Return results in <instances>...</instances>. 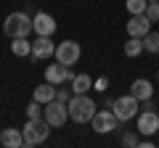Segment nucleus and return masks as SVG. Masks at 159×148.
<instances>
[{"label": "nucleus", "mask_w": 159, "mask_h": 148, "mask_svg": "<svg viewBox=\"0 0 159 148\" xmlns=\"http://www.w3.org/2000/svg\"><path fill=\"white\" fill-rule=\"evenodd\" d=\"M111 111H114V116H117L119 122H130L133 116H138V111H141V101H138L135 95H119V98H114L111 101Z\"/></svg>", "instance_id": "20e7f679"}, {"label": "nucleus", "mask_w": 159, "mask_h": 148, "mask_svg": "<svg viewBox=\"0 0 159 148\" xmlns=\"http://www.w3.org/2000/svg\"><path fill=\"white\" fill-rule=\"evenodd\" d=\"M143 111H138V116H135V127H138V132L141 135H157V130H159V114L154 111V103L151 101H143Z\"/></svg>", "instance_id": "39448f33"}, {"label": "nucleus", "mask_w": 159, "mask_h": 148, "mask_svg": "<svg viewBox=\"0 0 159 148\" xmlns=\"http://www.w3.org/2000/svg\"><path fill=\"white\" fill-rule=\"evenodd\" d=\"M32 24H34V32L40 34V37H53V32H56V19L51 16V13H45V11H37L32 16Z\"/></svg>", "instance_id": "9d476101"}, {"label": "nucleus", "mask_w": 159, "mask_h": 148, "mask_svg": "<svg viewBox=\"0 0 159 148\" xmlns=\"http://www.w3.org/2000/svg\"><path fill=\"white\" fill-rule=\"evenodd\" d=\"M146 6H148V0H125V8L127 13H146Z\"/></svg>", "instance_id": "412c9836"}, {"label": "nucleus", "mask_w": 159, "mask_h": 148, "mask_svg": "<svg viewBox=\"0 0 159 148\" xmlns=\"http://www.w3.org/2000/svg\"><path fill=\"white\" fill-rule=\"evenodd\" d=\"M11 53L19 56V58L32 56V42H29V37H16V40H11Z\"/></svg>", "instance_id": "dca6fc26"}, {"label": "nucleus", "mask_w": 159, "mask_h": 148, "mask_svg": "<svg viewBox=\"0 0 159 148\" xmlns=\"http://www.w3.org/2000/svg\"><path fill=\"white\" fill-rule=\"evenodd\" d=\"M148 3H159V0H148Z\"/></svg>", "instance_id": "a878e982"}, {"label": "nucleus", "mask_w": 159, "mask_h": 148, "mask_svg": "<svg viewBox=\"0 0 159 148\" xmlns=\"http://www.w3.org/2000/svg\"><path fill=\"white\" fill-rule=\"evenodd\" d=\"M96 111H98V106H96V101H93L88 93H74L72 98H69V119L72 122H77V124H85V122H90L93 116H96Z\"/></svg>", "instance_id": "f257e3e1"}, {"label": "nucleus", "mask_w": 159, "mask_h": 148, "mask_svg": "<svg viewBox=\"0 0 159 148\" xmlns=\"http://www.w3.org/2000/svg\"><path fill=\"white\" fill-rule=\"evenodd\" d=\"M93 87V80H90V74H74V80H72V93H90Z\"/></svg>", "instance_id": "f3484780"}, {"label": "nucleus", "mask_w": 159, "mask_h": 148, "mask_svg": "<svg viewBox=\"0 0 159 148\" xmlns=\"http://www.w3.org/2000/svg\"><path fill=\"white\" fill-rule=\"evenodd\" d=\"M43 111H45V106L32 98V103L27 106V119H43Z\"/></svg>", "instance_id": "aec40b11"}, {"label": "nucleus", "mask_w": 159, "mask_h": 148, "mask_svg": "<svg viewBox=\"0 0 159 148\" xmlns=\"http://www.w3.org/2000/svg\"><path fill=\"white\" fill-rule=\"evenodd\" d=\"M130 95H135L141 103H143V101H151V98H154V85H151L148 80H143V77H141V80H133Z\"/></svg>", "instance_id": "ddd939ff"}, {"label": "nucleus", "mask_w": 159, "mask_h": 148, "mask_svg": "<svg viewBox=\"0 0 159 148\" xmlns=\"http://www.w3.org/2000/svg\"><path fill=\"white\" fill-rule=\"evenodd\" d=\"M146 16H148L151 24L159 21V3H148V6H146Z\"/></svg>", "instance_id": "4be33fe9"}, {"label": "nucleus", "mask_w": 159, "mask_h": 148, "mask_svg": "<svg viewBox=\"0 0 159 148\" xmlns=\"http://www.w3.org/2000/svg\"><path fill=\"white\" fill-rule=\"evenodd\" d=\"M90 127L98 132V135H106V132L119 130V119L114 116L111 108H103V111H96V116L90 119Z\"/></svg>", "instance_id": "6e6552de"}, {"label": "nucleus", "mask_w": 159, "mask_h": 148, "mask_svg": "<svg viewBox=\"0 0 159 148\" xmlns=\"http://www.w3.org/2000/svg\"><path fill=\"white\" fill-rule=\"evenodd\" d=\"M45 80L51 85H64V82H72L74 80V72L72 66H64V63H48L45 66Z\"/></svg>", "instance_id": "1a4fd4ad"}, {"label": "nucleus", "mask_w": 159, "mask_h": 148, "mask_svg": "<svg viewBox=\"0 0 159 148\" xmlns=\"http://www.w3.org/2000/svg\"><path fill=\"white\" fill-rule=\"evenodd\" d=\"M143 53V37H127L125 42V56L127 58H135Z\"/></svg>", "instance_id": "a211bd4d"}, {"label": "nucleus", "mask_w": 159, "mask_h": 148, "mask_svg": "<svg viewBox=\"0 0 159 148\" xmlns=\"http://www.w3.org/2000/svg\"><path fill=\"white\" fill-rule=\"evenodd\" d=\"M56 56V42L51 40V37H40L32 42V58H37V61H45V58Z\"/></svg>", "instance_id": "f8f14e48"}, {"label": "nucleus", "mask_w": 159, "mask_h": 148, "mask_svg": "<svg viewBox=\"0 0 159 148\" xmlns=\"http://www.w3.org/2000/svg\"><path fill=\"white\" fill-rule=\"evenodd\" d=\"M24 146L27 148H34L40 146V143H45L48 135H51V124H48L45 119H27V124H24Z\"/></svg>", "instance_id": "7ed1b4c3"}, {"label": "nucleus", "mask_w": 159, "mask_h": 148, "mask_svg": "<svg viewBox=\"0 0 159 148\" xmlns=\"http://www.w3.org/2000/svg\"><path fill=\"white\" fill-rule=\"evenodd\" d=\"M43 119H45L51 127H64V124H66V119H69V103H64V101H51V103H45Z\"/></svg>", "instance_id": "423d86ee"}, {"label": "nucleus", "mask_w": 159, "mask_h": 148, "mask_svg": "<svg viewBox=\"0 0 159 148\" xmlns=\"http://www.w3.org/2000/svg\"><path fill=\"white\" fill-rule=\"evenodd\" d=\"M74 93H69L66 87H56V101H64V103H69V98H72Z\"/></svg>", "instance_id": "b1692460"}, {"label": "nucleus", "mask_w": 159, "mask_h": 148, "mask_svg": "<svg viewBox=\"0 0 159 148\" xmlns=\"http://www.w3.org/2000/svg\"><path fill=\"white\" fill-rule=\"evenodd\" d=\"M122 146L135 148V146H141V140H138V135H135V132H125V135H122Z\"/></svg>", "instance_id": "5701e85b"}, {"label": "nucleus", "mask_w": 159, "mask_h": 148, "mask_svg": "<svg viewBox=\"0 0 159 148\" xmlns=\"http://www.w3.org/2000/svg\"><path fill=\"white\" fill-rule=\"evenodd\" d=\"M157 77H159V74H157Z\"/></svg>", "instance_id": "bb28decb"}, {"label": "nucleus", "mask_w": 159, "mask_h": 148, "mask_svg": "<svg viewBox=\"0 0 159 148\" xmlns=\"http://www.w3.org/2000/svg\"><path fill=\"white\" fill-rule=\"evenodd\" d=\"M3 32L6 37L16 40V37H29V32H34V24H32V16L27 11H13L6 16L3 21Z\"/></svg>", "instance_id": "f03ea898"}, {"label": "nucleus", "mask_w": 159, "mask_h": 148, "mask_svg": "<svg viewBox=\"0 0 159 148\" xmlns=\"http://www.w3.org/2000/svg\"><path fill=\"white\" fill-rule=\"evenodd\" d=\"M0 143L8 148H21L24 146V132L16 130V127H6V130L0 132Z\"/></svg>", "instance_id": "4468645a"}, {"label": "nucleus", "mask_w": 159, "mask_h": 148, "mask_svg": "<svg viewBox=\"0 0 159 148\" xmlns=\"http://www.w3.org/2000/svg\"><path fill=\"white\" fill-rule=\"evenodd\" d=\"M106 87H109V80H106V77H98V80L93 82V90H98V93H106Z\"/></svg>", "instance_id": "393cba45"}, {"label": "nucleus", "mask_w": 159, "mask_h": 148, "mask_svg": "<svg viewBox=\"0 0 159 148\" xmlns=\"http://www.w3.org/2000/svg\"><path fill=\"white\" fill-rule=\"evenodd\" d=\"M56 87L58 85H51V82H43V85L40 87H34V93H32V98L34 101H40L43 103V106H45V103H51V101H56Z\"/></svg>", "instance_id": "2eb2a0df"}, {"label": "nucleus", "mask_w": 159, "mask_h": 148, "mask_svg": "<svg viewBox=\"0 0 159 148\" xmlns=\"http://www.w3.org/2000/svg\"><path fill=\"white\" fill-rule=\"evenodd\" d=\"M151 32V21H148L146 13H133L130 21H127V34L130 37H146Z\"/></svg>", "instance_id": "9b49d317"}, {"label": "nucleus", "mask_w": 159, "mask_h": 148, "mask_svg": "<svg viewBox=\"0 0 159 148\" xmlns=\"http://www.w3.org/2000/svg\"><path fill=\"white\" fill-rule=\"evenodd\" d=\"M80 56H82V48L74 40H64V42L56 45V61L64 63V66H74L80 61Z\"/></svg>", "instance_id": "0eeeda50"}, {"label": "nucleus", "mask_w": 159, "mask_h": 148, "mask_svg": "<svg viewBox=\"0 0 159 148\" xmlns=\"http://www.w3.org/2000/svg\"><path fill=\"white\" fill-rule=\"evenodd\" d=\"M143 50L151 56H159V32H148L143 37Z\"/></svg>", "instance_id": "6ab92c4d"}]
</instances>
